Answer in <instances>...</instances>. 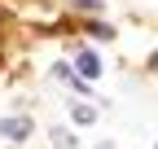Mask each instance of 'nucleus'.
I'll use <instances>...</instances> for the list:
<instances>
[{
    "mask_svg": "<svg viewBox=\"0 0 158 149\" xmlns=\"http://www.w3.org/2000/svg\"><path fill=\"white\" fill-rule=\"evenodd\" d=\"M31 132H35V123H31L27 114H9V119H0V140H9V145H22Z\"/></svg>",
    "mask_w": 158,
    "mask_h": 149,
    "instance_id": "1",
    "label": "nucleus"
},
{
    "mask_svg": "<svg viewBox=\"0 0 158 149\" xmlns=\"http://www.w3.org/2000/svg\"><path fill=\"white\" fill-rule=\"evenodd\" d=\"M101 149H114V145H101Z\"/></svg>",
    "mask_w": 158,
    "mask_h": 149,
    "instance_id": "8",
    "label": "nucleus"
},
{
    "mask_svg": "<svg viewBox=\"0 0 158 149\" xmlns=\"http://www.w3.org/2000/svg\"><path fill=\"white\" fill-rule=\"evenodd\" d=\"M154 149H158V145H154Z\"/></svg>",
    "mask_w": 158,
    "mask_h": 149,
    "instance_id": "9",
    "label": "nucleus"
},
{
    "mask_svg": "<svg viewBox=\"0 0 158 149\" xmlns=\"http://www.w3.org/2000/svg\"><path fill=\"white\" fill-rule=\"evenodd\" d=\"M75 9H84V13H101L106 9V0H70Z\"/></svg>",
    "mask_w": 158,
    "mask_h": 149,
    "instance_id": "5",
    "label": "nucleus"
},
{
    "mask_svg": "<svg viewBox=\"0 0 158 149\" xmlns=\"http://www.w3.org/2000/svg\"><path fill=\"white\" fill-rule=\"evenodd\" d=\"M149 70H154V74H158V53H154V57H149Z\"/></svg>",
    "mask_w": 158,
    "mask_h": 149,
    "instance_id": "7",
    "label": "nucleus"
},
{
    "mask_svg": "<svg viewBox=\"0 0 158 149\" xmlns=\"http://www.w3.org/2000/svg\"><path fill=\"white\" fill-rule=\"evenodd\" d=\"M75 74H84L88 83L101 79V57H97L92 48H79V53H75Z\"/></svg>",
    "mask_w": 158,
    "mask_h": 149,
    "instance_id": "2",
    "label": "nucleus"
},
{
    "mask_svg": "<svg viewBox=\"0 0 158 149\" xmlns=\"http://www.w3.org/2000/svg\"><path fill=\"white\" fill-rule=\"evenodd\" d=\"M70 119H75V123H84V127H88V123H97V110H92L88 101H70Z\"/></svg>",
    "mask_w": 158,
    "mask_h": 149,
    "instance_id": "3",
    "label": "nucleus"
},
{
    "mask_svg": "<svg viewBox=\"0 0 158 149\" xmlns=\"http://www.w3.org/2000/svg\"><path fill=\"white\" fill-rule=\"evenodd\" d=\"M48 136H53V145H57V149H79V136H75V132H66V127H48Z\"/></svg>",
    "mask_w": 158,
    "mask_h": 149,
    "instance_id": "4",
    "label": "nucleus"
},
{
    "mask_svg": "<svg viewBox=\"0 0 158 149\" xmlns=\"http://www.w3.org/2000/svg\"><path fill=\"white\" fill-rule=\"evenodd\" d=\"M92 35H97V40H114V26L110 22H92Z\"/></svg>",
    "mask_w": 158,
    "mask_h": 149,
    "instance_id": "6",
    "label": "nucleus"
}]
</instances>
